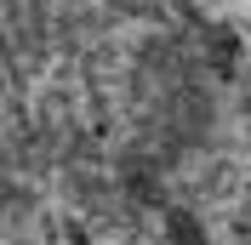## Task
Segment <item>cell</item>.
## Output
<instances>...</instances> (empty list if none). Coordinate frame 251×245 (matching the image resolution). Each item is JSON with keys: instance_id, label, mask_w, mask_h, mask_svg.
Segmentation results:
<instances>
[{"instance_id": "obj_1", "label": "cell", "mask_w": 251, "mask_h": 245, "mask_svg": "<svg viewBox=\"0 0 251 245\" xmlns=\"http://www.w3.org/2000/svg\"><path fill=\"white\" fill-rule=\"evenodd\" d=\"M183 74V34L154 0H0V234L103 120L160 108Z\"/></svg>"}]
</instances>
